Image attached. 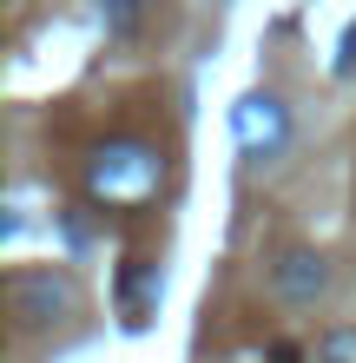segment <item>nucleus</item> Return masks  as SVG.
<instances>
[{
  "mask_svg": "<svg viewBox=\"0 0 356 363\" xmlns=\"http://www.w3.org/2000/svg\"><path fill=\"white\" fill-rule=\"evenodd\" d=\"M310 363H356V324H330L310 344Z\"/></svg>",
  "mask_w": 356,
  "mask_h": 363,
  "instance_id": "6",
  "label": "nucleus"
},
{
  "mask_svg": "<svg viewBox=\"0 0 356 363\" xmlns=\"http://www.w3.org/2000/svg\"><path fill=\"white\" fill-rule=\"evenodd\" d=\"M79 311H86V291H79V277L59 271V264H40V271H13L7 277V317H13L20 337L53 330V324H73Z\"/></svg>",
  "mask_w": 356,
  "mask_h": 363,
  "instance_id": "2",
  "label": "nucleus"
},
{
  "mask_svg": "<svg viewBox=\"0 0 356 363\" xmlns=\"http://www.w3.org/2000/svg\"><path fill=\"white\" fill-rule=\"evenodd\" d=\"M231 139L251 165H277L290 152V106L277 93H244L231 106Z\"/></svg>",
  "mask_w": 356,
  "mask_h": 363,
  "instance_id": "4",
  "label": "nucleus"
},
{
  "mask_svg": "<svg viewBox=\"0 0 356 363\" xmlns=\"http://www.w3.org/2000/svg\"><path fill=\"white\" fill-rule=\"evenodd\" d=\"M145 13H152V0H99V20H106V33L132 40L145 27Z\"/></svg>",
  "mask_w": 356,
  "mask_h": 363,
  "instance_id": "5",
  "label": "nucleus"
},
{
  "mask_svg": "<svg viewBox=\"0 0 356 363\" xmlns=\"http://www.w3.org/2000/svg\"><path fill=\"white\" fill-rule=\"evenodd\" d=\"M270 363H310V350H297V344H270Z\"/></svg>",
  "mask_w": 356,
  "mask_h": 363,
  "instance_id": "7",
  "label": "nucleus"
},
{
  "mask_svg": "<svg viewBox=\"0 0 356 363\" xmlns=\"http://www.w3.org/2000/svg\"><path fill=\"white\" fill-rule=\"evenodd\" d=\"M79 185H86V199L106 205V211H145L165 191V152L145 145V139H106V145H93Z\"/></svg>",
  "mask_w": 356,
  "mask_h": 363,
  "instance_id": "1",
  "label": "nucleus"
},
{
  "mask_svg": "<svg viewBox=\"0 0 356 363\" xmlns=\"http://www.w3.org/2000/svg\"><path fill=\"white\" fill-rule=\"evenodd\" d=\"M264 291H270V304H284V311H317L323 297L337 291V264H330L317 245L277 251L270 271H264Z\"/></svg>",
  "mask_w": 356,
  "mask_h": 363,
  "instance_id": "3",
  "label": "nucleus"
}]
</instances>
